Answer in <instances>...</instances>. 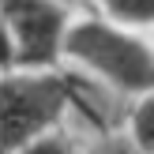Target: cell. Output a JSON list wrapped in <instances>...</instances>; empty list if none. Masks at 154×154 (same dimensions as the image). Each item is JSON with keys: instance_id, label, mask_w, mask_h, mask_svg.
Returning <instances> with one entry per match:
<instances>
[{"instance_id": "cell-6", "label": "cell", "mask_w": 154, "mask_h": 154, "mask_svg": "<svg viewBox=\"0 0 154 154\" xmlns=\"http://www.w3.org/2000/svg\"><path fill=\"white\" fill-rule=\"evenodd\" d=\"M75 154H139V147H135L124 135V128H120V132H98L90 143H79Z\"/></svg>"}, {"instance_id": "cell-1", "label": "cell", "mask_w": 154, "mask_h": 154, "mask_svg": "<svg viewBox=\"0 0 154 154\" xmlns=\"http://www.w3.org/2000/svg\"><path fill=\"white\" fill-rule=\"evenodd\" d=\"M64 53L83 68V75L105 83L120 98H139L154 87V45L132 26L105 19H83L68 30Z\"/></svg>"}, {"instance_id": "cell-8", "label": "cell", "mask_w": 154, "mask_h": 154, "mask_svg": "<svg viewBox=\"0 0 154 154\" xmlns=\"http://www.w3.org/2000/svg\"><path fill=\"white\" fill-rule=\"evenodd\" d=\"M11 64H19V53H15V38H11V26H8V19L0 15V75H4Z\"/></svg>"}, {"instance_id": "cell-5", "label": "cell", "mask_w": 154, "mask_h": 154, "mask_svg": "<svg viewBox=\"0 0 154 154\" xmlns=\"http://www.w3.org/2000/svg\"><path fill=\"white\" fill-rule=\"evenodd\" d=\"M102 8L120 26H154V0H102Z\"/></svg>"}, {"instance_id": "cell-7", "label": "cell", "mask_w": 154, "mask_h": 154, "mask_svg": "<svg viewBox=\"0 0 154 154\" xmlns=\"http://www.w3.org/2000/svg\"><path fill=\"white\" fill-rule=\"evenodd\" d=\"M75 147H79V143H75L68 132H49V135H42V139L19 147L15 154H75Z\"/></svg>"}, {"instance_id": "cell-2", "label": "cell", "mask_w": 154, "mask_h": 154, "mask_svg": "<svg viewBox=\"0 0 154 154\" xmlns=\"http://www.w3.org/2000/svg\"><path fill=\"white\" fill-rule=\"evenodd\" d=\"M72 90L68 75H53L45 68H26L15 75H0V154H15L19 147L60 132Z\"/></svg>"}, {"instance_id": "cell-4", "label": "cell", "mask_w": 154, "mask_h": 154, "mask_svg": "<svg viewBox=\"0 0 154 154\" xmlns=\"http://www.w3.org/2000/svg\"><path fill=\"white\" fill-rule=\"evenodd\" d=\"M124 135L139 147V154H154V87L132 98L124 109Z\"/></svg>"}, {"instance_id": "cell-9", "label": "cell", "mask_w": 154, "mask_h": 154, "mask_svg": "<svg viewBox=\"0 0 154 154\" xmlns=\"http://www.w3.org/2000/svg\"><path fill=\"white\" fill-rule=\"evenodd\" d=\"M60 4H72V0H60Z\"/></svg>"}, {"instance_id": "cell-3", "label": "cell", "mask_w": 154, "mask_h": 154, "mask_svg": "<svg viewBox=\"0 0 154 154\" xmlns=\"http://www.w3.org/2000/svg\"><path fill=\"white\" fill-rule=\"evenodd\" d=\"M23 68H45L68 45V15L60 0H0Z\"/></svg>"}]
</instances>
